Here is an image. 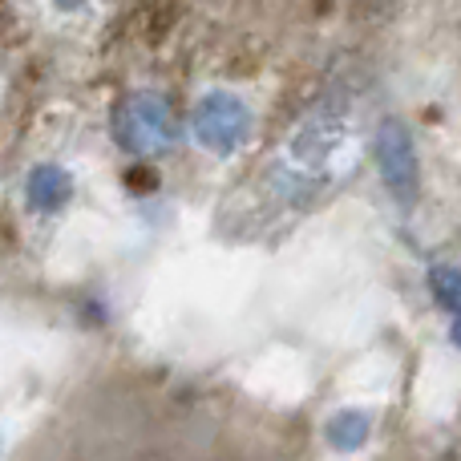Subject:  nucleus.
I'll return each mask as SVG.
<instances>
[{
	"instance_id": "nucleus-4",
	"label": "nucleus",
	"mask_w": 461,
	"mask_h": 461,
	"mask_svg": "<svg viewBox=\"0 0 461 461\" xmlns=\"http://www.w3.org/2000/svg\"><path fill=\"white\" fill-rule=\"evenodd\" d=\"M24 199H29V207L41 211V215H57V211L69 207V199H73V175L65 167H57V162H41V167H32L29 178H24Z\"/></svg>"
},
{
	"instance_id": "nucleus-7",
	"label": "nucleus",
	"mask_w": 461,
	"mask_h": 461,
	"mask_svg": "<svg viewBox=\"0 0 461 461\" xmlns=\"http://www.w3.org/2000/svg\"><path fill=\"white\" fill-rule=\"evenodd\" d=\"M449 340H454V344H457V348H461V316L454 320V328H449Z\"/></svg>"
},
{
	"instance_id": "nucleus-1",
	"label": "nucleus",
	"mask_w": 461,
	"mask_h": 461,
	"mask_svg": "<svg viewBox=\"0 0 461 461\" xmlns=\"http://www.w3.org/2000/svg\"><path fill=\"white\" fill-rule=\"evenodd\" d=\"M191 130L203 150L219 154V158H230V154H239L251 142L255 113H251V105L239 94H230V89H211V94H203L199 105H194Z\"/></svg>"
},
{
	"instance_id": "nucleus-6",
	"label": "nucleus",
	"mask_w": 461,
	"mask_h": 461,
	"mask_svg": "<svg viewBox=\"0 0 461 461\" xmlns=\"http://www.w3.org/2000/svg\"><path fill=\"white\" fill-rule=\"evenodd\" d=\"M429 292L446 312L461 316V267H454V263H438V267H429Z\"/></svg>"
},
{
	"instance_id": "nucleus-5",
	"label": "nucleus",
	"mask_w": 461,
	"mask_h": 461,
	"mask_svg": "<svg viewBox=\"0 0 461 461\" xmlns=\"http://www.w3.org/2000/svg\"><path fill=\"white\" fill-rule=\"evenodd\" d=\"M368 438H373V417L365 409H340L324 421V441L336 454H357L368 446Z\"/></svg>"
},
{
	"instance_id": "nucleus-2",
	"label": "nucleus",
	"mask_w": 461,
	"mask_h": 461,
	"mask_svg": "<svg viewBox=\"0 0 461 461\" xmlns=\"http://www.w3.org/2000/svg\"><path fill=\"white\" fill-rule=\"evenodd\" d=\"M113 138L134 154L167 150L175 142V110L162 94H134L113 118Z\"/></svg>"
},
{
	"instance_id": "nucleus-8",
	"label": "nucleus",
	"mask_w": 461,
	"mask_h": 461,
	"mask_svg": "<svg viewBox=\"0 0 461 461\" xmlns=\"http://www.w3.org/2000/svg\"><path fill=\"white\" fill-rule=\"evenodd\" d=\"M61 8H77V5H86V0H57Z\"/></svg>"
},
{
	"instance_id": "nucleus-3",
	"label": "nucleus",
	"mask_w": 461,
	"mask_h": 461,
	"mask_svg": "<svg viewBox=\"0 0 461 461\" xmlns=\"http://www.w3.org/2000/svg\"><path fill=\"white\" fill-rule=\"evenodd\" d=\"M376 167H381V178L393 191V199L401 207H413L417 186H421V170H417L413 138H409V130L397 118H384L376 126Z\"/></svg>"
}]
</instances>
